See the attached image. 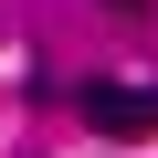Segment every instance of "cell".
I'll return each mask as SVG.
<instances>
[{
  "mask_svg": "<svg viewBox=\"0 0 158 158\" xmlns=\"http://www.w3.org/2000/svg\"><path fill=\"white\" fill-rule=\"evenodd\" d=\"M106 11H127V21H137V11H148V0H106Z\"/></svg>",
  "mask_w": 158,
  "mask_h": 158,
  "instance_id": "cell-2",
  "label": "cell"
},
{
  "mask_svg": "<svg viewBox=\"0 0 158 158\" xmlns=\"http://www.w3.org/2000/svg\"><path fill=\"white\" fill-rule=\"evenodd\" d=\"M74 106H85V127H106V137H158V85H85Z\"/></svg>",
  "mask_w": 158,
  "mask_h": 158,
  "instance_id": "cell-1",
  "label": "cell"
}]
</instances>
